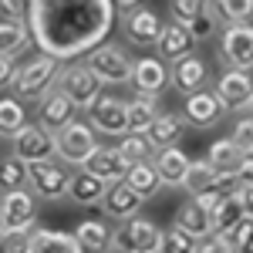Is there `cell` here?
Instances as JSON below:
<instances>
[{"instance_id": "cell-1", "label": "cell", "mask_w": 253, "mask_h": 253, "mask_svg": "<svg viewBox=\"0 0 253 253\" xmlns=\"http://www.w3.org/2000/svg\"><path fill=\"white\" fill-rule=\"evenodd\" d=\"M115 14L118 10L112 0H31L24 24L41 54L54 61H75L108 41Z\"/></svg>"}, {"instance_id": "cell-2", "label": "cell", "mask_w": 253, "mask_h": 253, "mask_svg": "<svg viewBox=\"0 0 253 253\" xmlns=\"http://www.w3.org/2000/svg\"><path fill=\"white\" fill-rule=\"evenodd\" d=\"M58 68H61V61L47 58V54H38L34 61L20 64L17 71H14V81H10L14 98H20V101H38L44 91H51V88H54Z\"/></svg>"}, {"instance_id": "cell-3", "label": "cell", "mask_w": 253, "mask_h": 253, "mask_svg": "<svg viewBox=\"0 0 253 253\" xmlns=\"http://www.w3.org/2000/svg\"><path fill=\"white\" fill-rule=\"evenodd\" d=\"M159 230L152 219L145 216H128V219H118V226L112 230V250L118 253H159Z\"/></svg>"}, {"instance_id": "cell-4", "label": "cell", "mask_w": 253, "mask_h": 253, "mask_svg": "<svg viewBox=\"0 0 253 253\" xmlns=\"http://www.w3.org/2000/svg\"><path fill=\"white\" fill-rule=\"evenodd\" d=\"M84 68H88L101 84H125V81H128V71H132V58L125 54L122 44L101 41L98 47H91V51L84 54Z\"/></svg>"}, {"instance_id": "cell-5", "label": "cell", "mask_w": 253, "mask_h": 253, "mask_svg": "<svg viewBox=\"0 0 253 253\" xmlns=\"http://www.w3.org/2000/svg\"><path fill=\"white\" fill-rule=\"evenodd\" d=\"M27 182L38 199H64L68 196V182H71V166L61 159H41V162H27Z\"/></svg>"}, {"instance_id": "cell-6", "label": "cell", "mask_w": 253, "mask_h": 253, "mask_svg": "<svg viewBox=\"0 0 253 253\" xmlns=\"http://www.w3.org/2000/svg\"><path fill=\"white\" fill-rule=\"evenodd\" d=\"M95 145H98L95 128L88 122H78V118H71L68 125H61L58 132H54V156L61 162H68V166H75V169L88 159V152Z\"/></svg>"}, {"instance_id": "cell-7", "label": "cell", "mask_w": 253, "mask_h": 253, "mask_svg": "<svg viewBox=\"0 0 253 253\" xmlns=\"http://www.w3.org/2000/svg\"><path fill=\"white\" fill-rule=\"evenodd\" d=\"M219 58H223L226 68L250 71L253 68V31H250V24H223Z\"/></svg>"}, {"instance_id": "cell-8", "label": "cell", "mask_w": 253, "mask_h": 253, "mask_svg": "<svg viewBox=\"0 0 253 253\" xmlns=\"http://www.w3.org/2000/svg\"><path fill=\"white\" fill-rule=\"evenodd\" d=\"M54 88H61L64 95L75 101V108H88L98 95H101V81L84 68V64H68V68H58V78H54Z\"/></svg>"}, {"instance_id": "cell-9", "label": "cell", "mask_w": 253, "mask_h": 253, "mask_svg": "<svg viewBox=\"0 0 253 253\" xmlns=\"http://www.w3.org/2000/svg\"><path fill=\"white\" fill-rule=\"evenodd\" d=\"M250 206H253L250 182H243L233 196H219V203H216L213 213H210V233H216V236L230 233L240 219H247V216H250Z\"/></svg>"}, {"instance_id": "cell-10", "label": "cell", "mask_w": 253, "mask_h": 253, "mask_svg": "<svg viewBox=\"0 0 253 253\" xmlns=\"http://www.w3.org/2000/svg\"><path fill=\"white\" fill-rule=\"evenodd\" d=\"M213 95L219 98V105L226 112H250L253 105V81L250 71H236V68H226L213 84Z\"/></svg>"}, {"instance_id": "cell-11", "label": "cell", "mask_w": 253, "mask_h": 253, "mask_svg": "<svg viewBox=\"0 0 253 253\" xmlns=\"http://www.w3.org/2000/svg\"><path fill=\"white\" fill-rule=\"evenodd\" d=\"M10 138H14V156L20 162H41L54 156V132H47L41 122H24Z\"/></svg>"}, {"instance_id": "cell-12", "label": "cell", "mask_w": 253, "mask_h": 253, "mask_svg": "<svg viewBox=\"0 0 253 253\" xmlns=\"http://www.w3.org/2000/svg\"><path fill=\"white\" fill-rule=\"evenodd\" d=\"M0 226L34 230V226H38V196L27 193L24 186L3 193V199H0Z\"/></svg>"}, {"instance_id": "cell-13", "label": "cell", "mask_w": 253, "mask_h": 253, "mask_svg": "<svg viewBox=\"0 0 253 253\" xmlns=\"http://www.w3.org/2000/svg\"><path fill=\"white\" fill-rule=\"evenodd\" d=\"M206 162H210L213 172H236L243 182H250L253 159H250V152H243V149L236 145L233 138H219V142H213L210 152H206Z\"/></svg>"}, {"instance_id": "cell-14", "label": "cell", "mask_w": 253, "mask_h": 253, "mask_svg": "<svg viewBox=\"0 0 253 253\" xmlns=\"http://www.w3.org/2000/svg\"><path fill=\"white\" fill-rule=\"evenodd\" d=\"M226 115V108L219 105V98L210 91V88H199V91H193V95H186V101H182V122L186 125H193V128H213V125H219V118Z\"/></svg>"}, {"instance_id": "cell-15", "label": "cell", "mask_w": 253, "mask_h": 253, "mask_svg": "<svg viewBox=\"0 0 253 253\" xmlns=\"http://www.w3.org/2000/svg\"><path fill=\"white\" fill-rule=\"evenodd\" d=\"M88 125L101 135H125V101L115 95H98L88 108Z\"/></svg>"}, {"instance_id": "cell-16", "label": "cell", "mask_w": 253, "mask_h": 253, "mask_svg": "<svg viewBox=\"0 0 253 253\" xmlns=\"http://www.w3.org/2000/svg\"><path fill=\"white\" fill-rule=\"evenodd\" d=\"M128 84L135 88V95H149L159 98L169 84V68L162 58H138L132 61V71H128Z\"/></svg>"}, {"instance_id": "cell-17", "label": "cell", "mask_w": 253, "mask_h": 253, "mask_svg": "<svg viewBox=\"0 0 253 253\" xmlns=\"http://www.w3.org/2000/svg\"><path fill=\"white\" fill-rule=\"evenodd\" d=\"M206 81H210V68L199 54H186V58L172 61V68H169V84L179 95H193L199 88H206Z\"/></svg>"}, {"instance_id": "cell-18", "label": "cell", "mask_w": 253, "mask_h": 253, "mask_svg": "<svg viewBox=\"0 0 253 253\" xmlns=\"http://www.w3.org/2000/svg\"><path fill=\"white\" fill-rule=\"evenodd\" d=\"M142 196L125 182V179H115V182H108L105 186V196H101V210H105V216H115V219H128V216H135L138 210H142Z\"/></svg>"}, {"instance_id": "cell-19", "label": "cell", "mask_w": 253, "mask_h": 253, "mask_svg": "<svg viewBox=\"0 0 253 253\" xmlns=\"http://www.w3.org/2000/svg\"><path fill=\"white\" fill-rule=\"evenodd\" d=\"M41 108H38V122L47 128V132H58L61 125H68L71 118L78 115V108H75V101L64 95L61 88H51V91H44L38 98Z\"/></svg>"}, {"instance_id": "cell-20", "label": "cell", "mask_w": 253, "mask_h": 253, "mask_svg": "<svg viewBox=\"0 0 253 253\" xmlns=\"http://www.w3.org/2000/svg\"><path fill=\"white\" fill-rule=\"evenodd\" d=\"M159 31H162V20H159L156 10L135 7V10L125 14V41H128V44H135V47H152L156 38H159Z\"/></svg>"}, {"instance_id": "cell-21", "label": "cell", "mask_w": 253, "mask_h": 253, "mask_svg": "<svg viewBox=\"0 0 253 253\" xmlns=\"http://www.w3.org/2000/svg\"><path fill=\"white\" fill-rule=\"evenodd\" d=\"M78 169H84V172L98 175L101 182H115V179H122V175H125L128 162L118 156L115 145H95V149L88 152V159L81 162Z\"/></svg>"}, {"instance_id": "cell-22", "label": "cell", "mask_w": 253, "mask_h": 253, "mask_svg": "<svg viewBox=\"0 0 253 253\" xmlns=\"http://www.w3.org/2000/svg\"><path fill=\"white\" fill-rule=\"evenodd\" d=\"M193 44L196 41L189 38V31H186V24H175V20H169V24H162V31H159L156 38V51L162 61H179L186 58V54H193Z\"/></svg>"}, {"instance_id": "cell-23", "label": "cell", "mask_w": 253, "mask_h": 253, "mask_svg": "<svg viewBox=\"0 0 253 253\" xmlns=\"http://www.w3.org/2000/svg\"><path fill=\"white\" fill-rule=\"evenodd\" d=\"M152 169L159 172V182H162V186H175V189H179L182 175H186V169H189V156H186L179 145L156 149V162H152Z\"/></svg>"}, {"instance_id": "cell-24", "label": "cell", "mask_w": 253, "mask_h": 253, "mask_svg": "<svg viewBox=\"0 0 253 253\" xmlns=\"http://www.w3.org/2000/svg\"><path fill=\"white\" fill-rule=\"evenodd\" d=\"M182 128H186V122L172 112H159L152 118V125L142 132V135L152 142V149H166V145H179V138H182Z\"/></svg>"}, {"instance_id": "cell-25", "label": "cell", "mask_w": 253, "mask_h": 253, "mask_svg": "<svg viewBox=\"0 0 253 253\" xmlns=\"http://www.w3.org/2000/svg\"><path fill=\"white\" fill-rule=\"evenodd\" d=\"M75 243H78V253H108L112 250V230L101 223V219H84L75 230Z\"/></svg>"}, {"instance_id": "cell-26", "label": "cell", "mask_w": 253, "mask_h": 253, "mask_svg": "<svg viewBox=\"0 0 253 253\" xmlns=\"http://www.w3.org/2000/svg\"><path fill=\"white\" fill-rule=\"evenodd\" d=\"M31 253H78L75 236L64 230H47V226H34L31 230Z\"/></svg>"}, {"instance_id": "cell-27", "label": "cell", "mask_w": 253, "mask_h": 253, "mask_svg": "<svg viewBox=\"0 0 253 253\" xmlns=\"http://www.w3.org/2000/svg\"><path fill=\"white\" fill-rule=\"evenodd\" d=\"M105 186L108 182H101L98 175L84 172V169H75L71 172V182H68V196L78 206H95V203H101V196H105Z\"/></svg>"}, {"instance_id": "cell-28", "label": "cell", "mask_w": 253, "mask_h": 253, "mask_svg": "<svg viewBox=\"0 0 253 253\" xmlns=\"http://www.w3.org/2000/svg\"><path fill=\"white\" fill-rule=\"evenodd\" d=\"M159 115V98L135 95L132 101H125V132H145L152 125V118Z\"/></svg>"}, {"instance_id": "cell-29", "label": "cell", "mask_w": 253, "mask_h": 253, "mask_svg": "<svg viewBox=\"0 0 253 253\" xmlns=\"http://www.w3.org/2000/svg\"><path fill=\"white\" fill-rule=\"evenodd\" d=\"M172 226L186 230V233L196 236V240H199V236H210V213H206V210L196 203L193 196H189V199L179 206V213H175V223H172Z\"/></svg>"}, {"instance_id": "cell-30", "label": "cell", "mask_w": 253, "mask_h": 253, "mask_svg": "<svg viewBox=\"0 0 253 253\" xmlns=\"http://www.w3.org/2000/svg\"><path fill=\"white\" fill-rule=\"evenodd\" d=\"M132 189H135L142 199H152V196L162 189V182H159V172L152 169V159L149 162H132L128 169H125V175H122Z\"/></svg>"}, {"instance_id": "cell-31", "label": "cell", "mask_w": 253, "mask_h": 253, "mask_svg": "<svg viewBox=\"0 0 253 253\" xmlns=\"http://www.w3.org/2000/svg\"><path fill=\"white\" fill-rule=\"evenodd\" d=\"M27 44H31V34L24 20H0V54L17 58L20 51H27Z\"/></svg>"}, {"instance_id": "cell-32", "label": "cell", "mask_w": 253, "mask_h": 253, "mask_svg": "<svg viewBox=\"0 0 253 253\" xmlns=\"http://www.w3.org/2000/svg\"><path fill=\"white\" fill-rule=\"evenodd\" d=\"M219 24H250L253 0H210Z\"/></svg>"}, {"instance_id": "cell-33", "label": "cell", "mask_w": 253, "mask_h": 253, "mask_svg": "<svg viewBox=\"0 0 253 253\" xmlns=\"http://www.w3.org/2000/svg\"><path fill=\"white\" fill-rule=\"evenodd\" d=\"M115 149H118V156L125 159L128 166H132V162H149L152 152H156V149H152V142H149L145 135H138V132H125Z\"/></svg>"}, {"instance_id": "cell-34", "label": "cell", "mask_w": 253, "mask_h": 253, "mask_svg": "<svg viewBox=\"0 0 253 253\" xmlns=\"http://www.w3.org/2000/svg\"><path fill=\"white\" fill-rule=\"evenodd\" d=\"M27 186V162H20L17 156L0 159V193H10Z\"/></svg>"}, {"instance_id": "cell-35", "label": "cell", "mask_w": 253, "mask_h": 253, "mask_svg": "<svg viewBox=\"0 0 253 253\" xmlns=\"http://www.w3.org/2000/svg\"><path fill=\"white\" fill-rule=\"evenodd\" d=\"M213 169H210V162L206 159H199V162H193L189 159V169H186V175H182V189L193 196V193H203V189H210V182H213Z\"/></svg>"}, {"instance_id": "cell-36", "label": "cell", "mask_w": 253, "mask_h": 253, "mask_svg": "<svg viewBox=\"0 0 253 253\" xmlns=\"http://www.w3.org/2000/svg\"><path fill=\"white\" fill-rule=\"evenodd\" d=\"M24 122H27V115H24L20 98H0V135L10 138Z\"/></svg>"}, {"instance_id": "cell-37", "label": "cell", "mask_w": 253, "mask_h": 253, "mask_svg": "<svg viewBox=\"0 0 253 253\" xmlns=\"http://www.w3.org/2000/svg\"><path fill=\"white\" fill-rule=\"evenodd\" d=\"M196 236H189L186 230H162V240H159V253H196Z\"/></svg>"}, {"instance_id": "cell-38", "label": "cell", "mask_w": 253, "mask_h": 253, "mask_svg": "<svg viewBox=\"0 0 253 253\" xmlns=\"http://www.w3.org/2000/svg\"><path fill=\"white\" fill-rule=\"evenodd\" d=\"M223 243L230 247V253H253V219H240L230 233H223Z\"/></svg>"}, {"instance_id": "cell-39", "label": "cell", "mask_w": 253, "mask_h": 253, "mask_svg": "<svg viewBox=\"0 0 253 253\" xmlns=\"http://www.w3.org/2000/svg\"><path fill=\"white\" fill-rule=\"evenodd\" d=\"M210 10V0H169V14H172L175 24H193L199 14Z\"/></svg>"}, {"instance_id": "cell-40", "label": "cell", "mask_w": 253, "mask_h": 253, "mask_svg": "<svg viewBox=\"0 0 253 253\" xmlns=\"http://www.w3.org/2000/svg\"><path fill=\"white\" fill-rule=\"evenodd\" d=\"M0 253H31V230L0 226Z\"/></svg>"}, {"instance_id": "cell-41", "label": "cell", "mask_w": 253, "mask_h": 253, "mask_svg": "<svg viewBox=\"0 0 253 253\" xmlns=\"http://www.w3.org/2000/svg\"><path fill=\"white\" fill-rule=\"evenodd\" d=\"M216 24H219V20H216L213 7H210V10H206V14H199L186 31H189V38H193V41H210L216 34Z\"/></svg>"}, {"instance_id": "cell-42", "label": "cell", "mask_w": 253, "mask_h": 253, "mask_svg": "<svg viewBox=\"0 0 253 253\" xmlns=\"http://www.w3.org/2000/svg\"><path fill=\"white\" fill-rule=\"evenodd\" d=\"M240 186H243V179H240L236 172H216L213 182H210V189H213L216 196H233Z\"/></svg>"}, {"instance_id": "cell-43", "label": "cell", "mask_w": 253, "mask_h": 253, "mask_svg": "<svg viewBox=\"0 0 253 253\" xmlns=\"http://www.w3.org/2000/svg\"><path fill=\"white\" fill-rule=\"evenodd\" d=\"M233 142L243 149V152H250V149H253V122H250V115H247V112H243V118H240V122H236Z\"/></svg>"}, {"instance_id": "cell-44", "label": "cell", "mask_w": 253, "mask_h": 253, "mask_svg": "<svg viewBox=\"0 0 253 253\" xmlns=\"http://www.w3.org/2000/svg\"><path fill=\"white\" fill-rule=\"evenodd\" d=\"M31 0H0V14L7 20H27Z\"/></svg>"}, {"instance_id": "cell-45", "label": "cell", "mask_w": 253, "mask_h": 253, "mask_svg": "<svg viewBox=\"0 0 253 253\" xmlns=\"http://www.w3.org/2000/svg\"><path fill=\"white\" fill-rule=\"evenodd\" d=\"M196 253H230V247L223 243V236H199V243H196Z\"/></svg>"}, {"instance_id": "cell-46", "label": "cell", "mask_w": 253, "mask_h": 253, "mask_svg": "<svg viewBox=\"0 0 253 253\" xmlns=\"http://www.w3.org/2000/svg\"><path fill=\"white\" fill-rule=\"evenodd\" d=\"M14 71H17V64H14V58L0 54V88H10V81H14Z\"/></svg>"}, {"instance_id": "cell-47", "label": "cell", "mask_w": 253, "mask_h": 253, "mask_svg": "<svg viewBox=\"0 0 253 253\" xmlns=\"http://www.w3.org/2000/svg\"><path fill=\"white\" fill-rule=\"evenodd\" d=\"M112 3H115V10H125V14L138 7V0H112Z\"/></svg>"}]
</instances>
